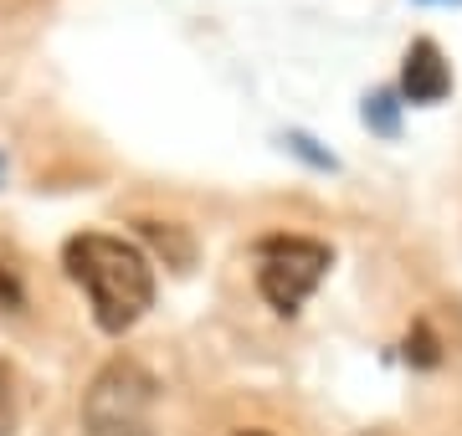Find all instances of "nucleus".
Segmentation results:
<instances>
[{
    "label": "nucleus",
    "mask_w": 462,
    "mask_h": 436,
    "mask_svg": "<svg viewBox=\"0 0 462 436\" xmlns=\"http://www.w3.org/2000/svg\"><path fill=\"white\" fill-rule=\"evenodd\" d=\"M236 436H267V431H236Z\"/></svg>",
    "instance_id": "9"
},
{
    "label": "nucleus",
    "mask_w": 462,
    "mask_h": 436,
    "mask_svg": "<svg viewBox=\"0 0 462 436\" xmlns=\"http://www.w3.org/2000/svg\"><path fill=\"white\" fill-rule=\"evenodd\" d=\"M365 123H375L380 134H396V93H375L365 103Z\"/></svg>",
    "instance_id": "6"
},
{
    "label": "nucleus",
    "mask_w": 462,
    "mask_h": 436,
    "mask_svg": "<svg viewBox=\"0 0 462 436\" xmlns=\"http://www.w3.org/2000/svg\"><path fill=\"white\" fill-rule=\"evenodd\" d=\"M329 268H334V252L314 236H267V241H257V293L288 319L324 283Z\"/></svg>",
    "instance_id": "3"
},
{
    "label": "nucleus",
    "mask_w": 462,
    "mask_h": 436,
    "mask_svg": "<svg viewBox=\"0 0 462 436\" xmlns=\"http://www.w3.org/2000/svg\"><path fill=\"white\" fill-rule=\"evenodd\" d=\"M62 268L67 277L88 293L93 303V319L103 334H124L149 313L154 303V272L149 257L124 241V236H103V232H83L62 247Z\"/></svg>",
    "instance_id": "1"
},
{
    "label": "nucleus",
    "mask_w": 462,
    "mask_h": 436,
    "mask_svg": "<svg viewBox=\"0 0 462 436\" xmlns=\"http://www.w3.org/2000/svg\"><path fill=\"white\" fill-rule=\"evenodd\" d=\"M0 308H21V287L11 277V268H0Z\"/></svg>",
    "instance_id": "8"
},
{
    "label": "nucleus",
    "mask_w": 462,
    "mask_h": 436,
    "mask_svg": "<svg viewBox=\"0 0 462 436\" xmlns=\"http://www.w3.org/2000/svg\"><path fill=\"white\" fill-rule=\"evenodd\" d=\"M154 375L134 359H114L83 395L88 436H154Z\"/></svg>",
    "instance_id": "2"
},
{
    "label": "nucleus",
    "mask_w": 462,
    "mask_h": 436,
    "mask_svg": "<svg viewBox=\"0 0 462 436\" xmlns=\"http://www.w3.org/2000/svg\"><path fill=\"white\" fill-rule=\"evenodd\" d=\"M21 421V405H16V375L11 365H0V436H11Z\"/></svg>",
    "instance_id": "5"
},
{
    "label": "nucleus",
    "mask_w": 462,
    "mask_h": 436,
    "mask_svg": "<svg viewBox=\"0 0 462 436\" xmlns=\"http://www.w3.org/2000/svg\"><path fill=\"white\" fill-rule=\"evenodd\" d=\"M406 359H416V365H437V339L427 334V323L416 329V339H406Z\"/></svg>",
    "instance_id": "7"
},
{
    "label": "nucleus",
    "mask_w": 462,
    "mask_h": 436,
    "mask_svg": "<svg viewBox=\"0 0 462 436\" xmlns=\"http://www.w3.org/2000/svg\"><path fill=\"white\" fill-rule=\"evenodd\" d=\"M401 93L406 103H442L452 93V68L442 62V47L437 41H411L406 51V68H401Z\"/></svg>",
    "instance_id": "4"
}]
</instances>
